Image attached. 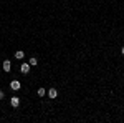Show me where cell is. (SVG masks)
<instances>
[{
  "label": "cell",
  "instance_id": "cell-10",
  "mask_svg": "<svg viewBox=\"0 0 124 123\" xmlns=\"http://www.w3.org/2000/svg\"><path fill=\"white\" fill-rule=\"evenodd\" d=\"M121 53H123V55H124V47H123V48H121Z\"/></svg>",
  "mask_w": 124,
  "mask_h": 123
},
{
  "label": "cell",
  "instance_id": "cell-8",
  "mask_svg": "<svg viewBox=\"0 0 124 123\" xmlns=\"http://www.w3.org/2000/svg\"><path fill=\"white\" fill-rule=\"evenodd\" d=\"M37 93H38V96H45V95H46V90H45V88H38Z\"/></svg>",
  "mask_w": 124,
  "mask_h": 123
},
{
  "label": "cell",
  "instance_id": "cell-6",
  "mask_svg": "<svg viewBox=\"0 0 124 123\" xmlns=\"http://www.w3.org/2000/svg\"><path fill=\"white\" fill-rule=\"evenodd\" d=\"M23 57H25V53H23L22 50H18V52H15V58H17V60H22Z\"/></svg>",
  "mask_w": 124,
  "mask_h": 123
},
{
  "label": "cell",
  "instance_id": "cell-1",
  "mask_svg": "<svg viewBox=\"0 0 124 123\" xmlns=\"http://www.w3.org/2000/svg\"><path fill=\"white\" fill-rule=\"evenodd\" d=\"M10 105H12L13 108H17V106L20 105V98L18 96H12V98H10Z\"/></svg>",
  "mask_w": 124,
  "mask_h": 123
},
{
  "label": "cell",
  "instance_id": "cell-5",
  "mask_svg": "<svg viewBox=\"0 0 124 123\" xmlns=\"http://www.w3.org/2000/svg\"><path fill=\"white\" fill-rule=\"evenodd\" d=\"M48 96H50V98H56L58 92L55 90V88H50V90H48Z\"/></svg>",
  "mask_w": 124,
  "mask_h": 123
},
{
  "label": "cell",
  "instance_id": "cell-2",
  "mask_svg": "<svg viewBox=\"0 0 124 123\" xmlns=\"http://www.w3.org/2000/svg\"><path fill=\"white\" fill-rule=\"evenodd\" d=\"M10 86H12V90H20V88H22V83H20L18 80H12Z\"/></svg>",
  "mask_w": 124,
  "mask_h": 123
},
{
  "label": "cell",
  "instance_id": "cell-9",
  "mask_svg": "<svg viewBox=\"0 0 124 123\" xmlns=\"http://www.w3.org/2000/svg\"><path fill=\"white\" fill-rule=\"evenodd\" d=\"M3 96H5V93H3V92L0 90V100H3Z\"/></svg>",
  "mask_w": 124,
  "mask_h": 123
},
{
  "label": "cell",
  "instance_id": "cell-7",
  "mask_svg": "<svg viewBox=\"0 0 124 123\" xmlns=\"http://www.w3.org/2000/svg\"><path fill=\"white\" fill-rule=\"evenodd\" d=\"M28 63H30V65H33V66H35V65H38V60H37V57H31Z\"/></svg>",
  "mask_w": 124,
  "mask_h": 123
},
{
  "label": "cell",
  "instance_id": "cell-3",
  "mask_svg": "<svg viewBox=\"0 0 124 123\" xmlns=\"http://www.w3.org/2000/svg\"><path fill=\"white\" fill-rule=\"evenodd\" d=\"M30 63H22V66H20V70H22V73H25V75H27V73H28L30 72Z\"/></svg>",
  "mask_w": 124,
  "mask_h": 123
},
{
  "label": "cell",
  "instance_id": "cell-4",
  "mask_svg": "<svg viewBox=\"0 0 124 123\" xmlns=\"http://www.w3.org/2000/svg\"><path fill=\"white\" fill-rule=\"evenodd\" d=\"M12 70V63H10V60H5L3 62V72H10Z\"/></svg>",
  "mask_w": 124,
  "mask_h": 123
}]
</instances>
